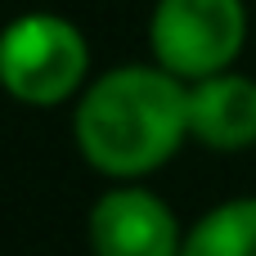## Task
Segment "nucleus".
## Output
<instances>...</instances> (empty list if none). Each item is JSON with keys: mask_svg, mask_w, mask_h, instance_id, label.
Returning a JSON list of instances; mask_svg holds the SVG:
<instances>
[{"mask_svg": "<svg viewBox=\"0 0 256 256\" xmlns=\"http://www.w3.org/2000/svg\"><path fill=\"white\" fill-rule=\"evenodd\" d=\"M189 135V86L158 68H112L76 104V144L104 176L158 171Z\"/></svg>", "mask_w": 256, "mask_h": 256, "instance_id": "obj_1", "label": "nucleus"}, {"mask_svg": "<svg viewBox=\"0 0 256 256\" xmlns=\"http://www.w3.org/2000/svg\"><path fill=\"white\" fill-rule=\"evenodd\" d=\"M90 50L76 22L63 14H22L0 32V86L32 108H54L81 90Z\"/></svg>", "mask_w": 256, "mask_h": 256, "instance_id": "obj_2", "label": "nucleus"}, {"mask_svg": "<svg viewBox=\"0 0 256 256\" xmlns=\"http://www.w3.org/2000/svg\"><path fill=\"white\" fill-rule=\"evenodd\" d=\"M248 40L243 0H158L148 22V45L166 72L180 81H202L230 72Z\"/></svg>", "mask_w": 256, "mask_h": 256, "instance_id": "obj_3", "label": "nucleus"}, {"mask_svg": "<svg viewBox=\"0 0 256 256\" xmlns=\"http://www.w3.org/2000/svg\"><path fill=\"white\" fill-rule=\"evenodd\" d=\"M176 216L144 189H112L90 212L94 256H180Z\"/></svg>", "mask_w": 256, "mask_h": 256, "instance_id": "obj_4", "label": "nucleus"}, {"mask_svg": "<svg viewBox=\"0 0 256 256\" xmlns=\"http://www.w3.org/2000/svg\"><path fill=\"white\" fill-rule=\"evenodd\" d=\"M189 135L207 148L256 144V81L238 72H216L189 86Z\"/></svg>", "mask_w": 256, "mask_h": 256, "instance_id": "obj_5", "label": "nucleus"}, {"mask_svg": "<svg viewBox=\"0 0 256 256\" xmlns=\"http://www.w3.org/2000/svg\"><path fill=\"white\" fill-rule=\"evenodd\" d=\"M180 256H256V198L207 212L180 243Z\"/></svg>", "mask_w": 256, "mask_h": 256, "instance_id": "obj_6", "label": "nucleus"}]
</instances>
